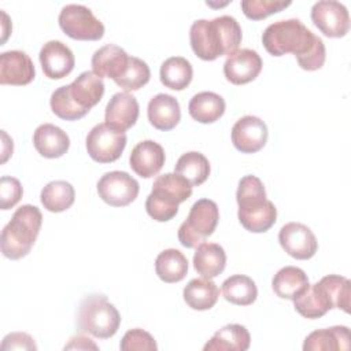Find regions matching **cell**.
<instances>
[{
    "label": "cell",
    "mask_w": 351,
    "mask_h": 351,
    "mask_svg": "<svg viewBox=\"0 0 351 351\" xmlns=\"http://www.w3.org/2000/svg\"><path fill=\"white\" fill-rule=\"evenodd\" d=\"M326 292L330 296L333 308H340L344 313H350V298H351V282L348 278L337 274H329L319 280Z\"/></svg>",
    "instance_id": "cell-38"
},
{
    "label": "cell",
    "mask_w": 351,
    "mask_h": 351,
    "mask_svg": "<svg viewBox=\"0 0 351 351\" xmlns=\"http://www.w3.org/2000/svg\"><path fill=\"white\" fill-rule=\"evenodd\" d=\"M58 22L63 33L74 40L96 41L104 36V25L88 7L81 4L64 5Z\"/></svg>",
    "instance_id": "cell-7"
},
{
    "label": "cell",
    "mask_w": 351,
    "mask_h": 351,
    "mask_svg": "<svg viewBox=\"0 0 351 351\" xmlns=\"http://www.w3.org/2000/svg\"><path fill=\"white\" fill-rule=\"evenodd\" d=\"M251 336L245 326L229 324L217 330L204 344V351H245L250 348Z\"/></svg>",
    "instance_id": "cell-23"
},
{
    "label": "cell",
    "mask_w": 351,
    "mask_h": 351,
    "mask_svg": "<svg viewBox=\"0 0 351 351\" xmlns=\"http://www.w3.org/2000/svg\"><path fill=\"white\" fill-rule=\"evenodd\" d=\"M230 136L237 151L243 154H255L267 143L269 130L261 118L255 115H245L236 121Z\"/></svg>",
    "instance_id": "cell-12"
},
{
    "label": "cell",
    "mask_w": 351,
    "mask_h": 351,
    "mask_svg": "<svg viewBox=\"0 0 351 351\" xmlns=\"http://www.w3.org/2000/svg\"><path fill=\"white\" fill-rule=\"evenodd\" d=\"M192 188L193 186L177 173L158 176L145 200L148 215L158 222L170 221L177 215L178 204L191 197Z\"/></svg>",
    "instance_id": "cell-4"
},
{
    "label": "cell",
    "mask_w": 351,
    "mask_h": 351,
    "mask_svg": "<svg viewBox=\"0 0 351 351\" xmlns=\"http://www.w3.org/2000/svg\"><path fill=\"white\" fill-rule=\"evenodd\" d=\"M262 44L273 56L293 53L299 66L307 71L321 69L326 59L324 41L295 18L269 25L262 34Z\"/></svg>",
    "instance_id": "cell-1"
},
{
    "label": "cell",
    "mask_w": 351,
    "mask_h": 351,
    "mask_svg": "<svg viewBox=\"0 0 351 351\" xmlns=\"http://www.w3.org/2000/svg\"><path fill=\"white\" fill-rule=\"evenodd\" d=\"M222 295L232 304L250 306L256 300L258 288L251 277L234 274L222 282Z\"/></svg>",
    "instance_id": "cell-34"
},
{
    "label": "cell",
    "mask_w": 351,
    "mask_h": 351,
    "mask_svg": "<svg viewBox=\"0 0 351 351\" xmlns=\"http://www.w3.org/2000/svg\"><path fill=\"white\" fill-rule=\"evenodd\" d=\"M140 185L126 171H108L97 181V193L103 202L112 207H125L136 200Z\"/></svg>",
    "instance_id": "cell-9"
},
{
    "label": "cell",
    "mask_w": 351,
    "mask_h": 351,
    "mask_svg": "<svg viewBox=\"0 0 351 351\" xmlns=\"http://www.w3.org/2000/svg\"><path fill=\"white\" fill-rule=\"evenodd\" d=\"M210 171L208 159L196 151L182 154L174 167V173L184 177L192 186L202 185L208 178Z\"/></svg>",
    "instance_id": "cell-32"
},
{
    "label": "cell",
    "mask_w": 351,
    "mask_h": 351,
    "mask_svg": "<svg viewBox=\"0 0 351 351\" xmlns=\"http://www.w3.org/2000/svg\"><path fill=\"white\" fill-rule=\"evenodd\" d=\"M149 78H151V71L148 64L136 56H130L128 67L125 69L122 75L114 82L119 88H122L125 92H132V90H138L140 88L147 85Z\"/></svg>",
    "instance_id": "cell-36"
},
{
    "label": "cell",
    "mask_w": 351,
    "mask_h": 351,
    "mask_svg": "<svg viewBox=\"0 0 351 351\" xmlns=\"http://www.w3.org/2000/svg\"><path fill=\"white\" fill-rule=\"evenodd\" d=\"M310 285L307 274L296 266H285L280 269L273 280L271 288L274 293L281 299L293 300L302 295Z\"/></svg>",
    "instance_id": "cell-26"
},
{
    "label": "cell",
    "mask_w": 351,
    "mask_h": 351,
    "mask_svg": "<svg viewBox=\"0 0 351 351\" xmlns=\"http://www.w3.org/2000/svg\"><path fill=\"white\" fill-rule=\"evenodd\" d=\"M119 348L122 351H156L158 346L155 339L147 330L134 328L123 335Z\"/></svg>",
    "instance_id": "cell-40"
},
{
    "label": "cell",
    "mask_w": 351,
    "mask_h": 351,
    "mask_svg": "<svg viewBox=\"0 0 351 351\" xmlns=\"http://www.w3.org/2000/svg\"><path fill=\"white\" fill-rule=\"evenodd\" d=\"M45 77L60 80L69 75L75 64L73 51L59 40H51L43 45L38 53Z\"/></svg>",
    "instance_id": "cell-14"
},
{
    "label": "cell",
    "mask_w": 351,
    "mask_h": 351,
    "mask_svg": "<svg viewBox=\"0 0 351 351\" xmlns=\"http://www.w3.org/2000/svg\"><path fill=\"white\" fill-rule=\"evenodd\" d=\"M262 59L254 49H237L223 63L226 80L234 85H244L254 81L262 70Z\"/></svg>",
    "instance_id": "cell-13"
},
{
    "label": "cell",
    "mask_w": 351,
    "mask_h": 351,
    "mask_svg": "<svg viewBox=\"0 0 351 351\" xmlns=\"http://www.w3.org/2000/svg\"><path fill=\"white\" fill-rule=\"evenodd\" d=\"M236 200L239 204V213H247L261 208L266 202V189L261 178L248 174L239 181Z\"/></svg>",
    "instance_id": "cell-33"
},
{
    "label": "cell",
    "mask_w": 351,
    "mask_h": 351,
    "mask_svg": "<svg viewBox=\"0 0 351 351\" xmlns=\"http://www.w3.org/2000/svg\"><path fill=\"white\" fill-rule=\"evenodd\" d=\"M243 38L239 22L229 15L211 21L197 19L189 30V41L195 55L203 60H215L237 51Z\"/></svg>",
    "instance_id": "cell-2"
},
{
    "label": "cell",
    "mask_w": 351,
    "mask_h": 351,
    "mask_svg": "<svg viewBox=\"0 0 351 351\" xmlns=\"http://www.w3.org/2000/svg\"><path fill=\"white\" fill-rule=\"evenodd\" d=\"M129 58L123 48L115 44H107L92 55V71L101 78L106 77L117 81L128 67Z\"/></svg>",
    "instance_id": "cell-18"
},
{
    "label": "cell",
    "mask_w": 351,
    "mask_h": 351,
    "mask_svg": "<svg viewBox=\"0 0 351 351\" xmlns=\"http://www.w3.org/2000/svg\"><path fill=\"white\" fill-rule=\"evenodd\" d=\"M69 90L75 104L89 112V110L101 100L104 82L103 78L93 71H84L69 85Z\"/></svg>",
    "instance_id": "cell-20"
},
{
    "label": "cell",
    "mask_w": 351,
    "mask_h": 351,
    "mask_svg": "<svg viewBox=\"0 0 351 351\" xmlns=\"http://www.w3.org/2000/svg\"><path fill=\"white\" fill-rule=\"evenodd\" d=\"M77 322L81 332L97 339H110L121 325V315L107 296L92 293L81 300Z\"/></svg>",
    "instance_id": "cell-5"
},
{
    "label": "cell",
    "mask_w": 351,
    "mask_h": 351,
    "mask_svg": "<svg viewBox=\"0 0 351 351\" xmlns=\"http://www.w3.org/2000/svg\"><path fill=\"white\" fill-rule=\"evenodd\" d=\"M1 136H3V158H1V163H4L10 155H12V140L7 136V133L4 130H1Z\"/></svg>",
    "instance_id": "cell-44"
},
{
    "label": "cell",
    "mask_w": 351,
    "mask_h": 351,
    "mask_svg": "<svg viewBox=\"0 0 351 351\" xmlns=\"http://www.w3.org/2000/svg\"><path fill=\"white\" fill-rule=\"evenodd\" d=\"M165 160L166 156L163 147L154 140H144L132 149L129 166L137 176L149 178L160 171Z\"/></svg>",
    "instance_id": "cell-16"
},
{
    "label": "cell",
    "mask_w": 351,
    "mask_h": 351,
    "mask_svg": "<svg viewBox=\"0 0 351 351\" xmlns=\"http://www.w3.org/2000/svg\"><path fill=\"white\" fill-rule=\"evenodd\" d=\"M226 266V252L217 243H202L193 255V267L204 278L219 276Z\"/></svg>",
    "instance_id": "cell-24"
},
{
    "label": "cell",
    "mask_w": 351,
    "mask_h": 351,
    "mask_svg": "<svg viewBox=\"0 0 351 351\" xmlns=\"http://www.w3.org/2000/svg\"><path fill=\"white\" fill-rule=\"evenodd\" d=\"M1 350H37L33 337L25 332H12L3 339Z\"/></svg>",
    "instance_id": "cell-42"
},
{
    "label": "cell",
    "mask_w": 351,
    "mask_h": 351,
    "mask_svg": "<svg viewBox=\"0 0 351 351\" xmlns=\"http://www.w3.org/2000/svg\"><path fill=\"white\" fill-rule=\"evenodd\" d=\"M182 296L191 308L203 311L215 306L219 298V289L211 278H193L185 285Z\"/></svg>",
    "instance_id": "cell-28"
},
{
    "label": "cell",
    "mask_w": 351,
    "mask_h": 351,
    "mask_svg": "<svg viewBox=\"0 0 351 351\" xmlns=\"http://www.w3.org/2000/svg\"><path fill=\"white\" fill-rule=\"evenodd\" d=\"M311 21L326 37H344L350 30V14L346 5L336 0L317 1L311 8Z\"/></svg>",
    "instance_id": "cell-10"
},
{
    "label": "cell",
    "mask_w": 351,
    "mask_h": 351,
    "mask_svg": "<svg viewBox=\"0 0 351 351\" xmlns=\"http://www.w3.org/2000/svg\"><path fill=\"white\" fill-rule=\"evenodd\" d=\"M160 82L173 90L185 89L193 77V69L189 60L182 56H171L166 59L159 71Z\"/></svg>",
    "instance_id": "cell-30"
},
{
    "label": "cell",
    "mask_w": 351,
    "mask_h": 351,
    "mask_svg": "<svg viewBox=\"0 0 351 351\" xmlns=\"http://www.w3.org/2000/svg\"><path fill=\"white\" fill-rule=\"evenodd\" d=\"M23 189L18 178L3 176L0 178V206L1 210L12 208L22 197Z\"/></svg>",
    "instance_id": "cell-41"
},
{
    "label": "cell",
    "mask_w": 351,
    "mask_h": 351,
    "mask_svg": "<svg viewBox=\"0 0 351 351\" xmlns=\"http://www.w3.org/2000/svg\"><path fill=\"white\" fill-rule=\"evenodd\" d=\"M49 104L52 112L64 121H77L88 114L86 111L80 108L71 99L69 85H63L55 89L51 95Z\"/></svg>",
    "instance_id": "cell-37"
},
{
    "label": "cell",
    "mask_w": 351,
    "mask_h": 351,
    "mask_svg": "<svg viewBox=\"0 0 351 351\" xmlns=\"http://www.w3.org/2000/svg\"><path fill=\"white\" fill-rule=\"evenodd\" d=\"M43 223L41 211L32 204H23L12 214L11 221L1 230V252L5 258L16 261L26 256Z\"/></svg>",
    "instance_id": "cell-3"
},
{
    "label": "cell",
    "mask_w": 351,
    "mask_h": 351,
    "mask_svg": "<svg viewBox=\"0 0 351 351\" xmlns=\"http://www.w3.org/2000/svg\"><path fill=\"white\" fill-rule=\"evenodd\" d=\"M291 5V1L280 0H243L241 10L248 19L261 21L271 14H277Z\"/></svg>",
    "instance_id": "cell-39"
},
{
    "label": "cell",
    "mask_w": 351,
    "mask_h": 351,
    "mask_svg": "<svg viewBox=\"0 0 351 351\" xmlns=\"http://www.w3.org/2000/svg\"><path fill=\"white\" fill-rule=\"evenodd\" d=\"M36 77V69L30 56L23 51H7L0 55V84L27 85Z\"/></svg>",
    "instance_id": "cell-15"
},
{
    "label": "cell",
    "mask_w": 351,
    "mask_h": 351,
    "mask_svg": "<svg viewBox=\"0 0 351 351\" xmlns=\"http://www.w3.org/2000/svg\"><path fill=\"white\" fill-rule=\"evenodd\" d=\"M149 123L158 130H171L181 119V110L178 100L167 93H158L154 96L147 108Z\"/></svg>",
    "instance_id": "cell-19"
},
{
    "label": "cell",
    "mask_w": 351,
    "mask_h": 351,
    "mask_svg": "<svg viewBox=\"0 0 351 351\" xmlns=\"http://www.w3.org/2000/svg\"><path fill=\"white\" fill-rule=\"evenodd\" d=\"M40 200L45 210L51 213H62L73 206L75 200V191L67 181H51L41 189Z\"/></svg>",
    "instance_id": "cell-31"
},
{
    "label": "cell",
    "mask_w": 351,
    "mask_h": 351,
    "mask_svg": "<svg viewBox=\"0 0 351 351\" xmlns=\"http://www.w3.org/2000/svg\"><path fill=\"white\" fill-rule=\"evenodd\" d=\"M292 302H293L295 310L302 317L308 319L321 318L329 310L333 308L330 296L319 281L313 285H308L307 289Z\"/></svg>",
    "instance_id": "cell-22"
},
{
    "label": "cell",
    "mask_w": 351,
    "mask_h": 351,
    "mask_svg": "<svg viewBox=\"0 0 351 351\" xmlns=\"http://www.w3.org/2000/svg\"><path fill=\"white\" fill-rule=\"evenodd\" d=\"M350 348V329L347 326H330L311 332L303 343L304 351H335Z\"/></svg>",
    "instance_id": "cell-25"
},
{
    "label": "cell",
    "mask_w": 351,
    "mask_h": 351,
    "mask_svg": "<svg viewBox=\"0 0 351 351\" xmlns=\"http://www.w3.org/2000/svg\"><path fill=\"white\" fill-rule=\"evenodd\" d=\"M225 100L214 92H199L192 96L188 104L189 115L200 123H213L225 112Z\"/></svg>",
    "instance_id": "cell-27"
},
{
    "label": "cell",
    "mask_w": 351,
    "mask_h": 351,
    "mask_svg": "<svg viewBox=\"0 0 351 351\" xmlns=\"http://www.w3.org/2000/svg\"><path fill=\"white\" fill-rule=\"evenodd\" d=\"M278 241L282 250L299 261L310 259L318 250V241L311 229L300 222L285 223L278 233Z\"/></svg>",
    "instance_id": "cell-11"
},
{
    "label": "cell",
    "mask_w": 351,
    "mask_h": 351,
    "mask_svg": "<svg viewBox=\"0 0 351 351\" xmlns=\"http://www.w3.org/2000/svg\"><path fill=\"white\" fill-rule=\"evenodd\" d=\"M240 223L252 233H263L267 232L277 219V208L273 202L267 200L261 208L247 211V213H237Z\"/></svg>",
    "instance_id": "cell-35"
},
{
    "label": "cell",
    "mask_w": 351,
    "mask_h": 351,
    "mask_svg": "<svg viewBox=\"0 0 351 351\" xmlns=\"http://www.w3.org/2000/svg\"><path fill=\"white\" fill-rule=\"evenodd\" d=\"M219 221V210L214 200L199 199L178 228V240L186 248H196L211 236Z\"/></svg>",
    "instance_id": "cell-6"
},
{
    "label": "cell",
    "mask_w": 351,
    "mask_h": 351,
    "mask_svg": "<svg viewBox=\"0 0 351 351\" xmlns=\"http://www.w3.org/2000/svg\"><path fill=\"white\" fill-rule=\"evenodd\" d=\"M33 145L37 152L48 159H55L63 156L69 147L70 138L67 133L56 125L43 123L33 134Z\"/></svg>",
    "instance_id": "cell-21"
},
{
    "label": "cell",
    "mask_w": 351,
    "mask_h": 351,
    "mask_svg": "<svg viewBox=\"0 0 351 351\" xmlns=\"http://www.w3.org/2000/svg\"><path fill=\"white\" fill-rule=\"evenodd\" d=\"M140 107L137 99L129 92H118L111 96L106 106V123L125 132L136 125Z\"/></svg>",
    "instance_id": "cell-17"
},
{
    "label": "cell",
    "mask_w": 351,
    "mask_h": 351,
    "mask_svg": "<svg viewBox=\"0 0 351 351\" xmlns=\"http://www.w3.org/2000/svg\"><path fill=\"white\" fill-rule=\"evenodd\" d=\"M155 271L167 284L180 282L188 273V259L180 250L167 248L156 256Z\"/></svg>",
    "instance_id": "cell-29"
},
{
    "label": "cell",
    "mask_w": 351,
    "mask_h": 351,
    "mask_svg": "<svg viewBox=\"0 0 351 351\" xmlns=\"http://www.w3.org/2000/svg\"><path fill=\"white\" fill-rule=\"evenodd\" d=\"M86 151L99 163H111L121 158L126 147V134L106 122L97 123L86 136Z\"/></svg>",
    "instance_id": "cell-8"
},
{
    "label": "cell",
    "mask_w": 351,
    "mask_h": 351,
    "mask_svg": "<svg viewBox=\"0 0 351 351\" xmlns=\"http://www.w3.org/2000/svg\"><path fill=\"white\" fill-rule=\"evenodd\" d=\"M97 350L99 347L89 339L85 336H74L70 339V341L64 346V350Z\"/></svg>",
    "instance_id": "cell-43"
}]
</instances>
